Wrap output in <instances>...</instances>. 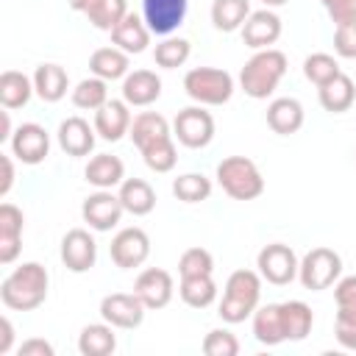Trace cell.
<instances>
[{
	"label": "cell",
	"instance_id": "41",
	"mask_svg": "<svg viewBox=\"0 0 356 356\" xmlns=\"http://www.w3.org/2000/svg\"><path fill=\"white\" fill-rule=\"evenodd\" d=\"M128 14V3L125 0H106V6L89 19L95 28H100V31H114L120 22H122V17Z\"/></svg>",
	"mask_w": 356,
	"mask_h": 356
},
{
	"label": "cell",
	"instance_id": "23",
	"mask_svg": "<svg viewBox=\"0 0 356 356\" xmlns=\"http://www.w3.org/2000/svg\"><path fill=\"white\" fill-rule=\"evenodd\" d=\"M267 125L281 134V136H289V134H298L300 125H303V106L295 100V97H278L267 106Z\"/></svg>",
	"mask_w": 356,
	"mask_h": 356
},
{
	"label": "cell",
	"instance_id": "1",
	"mask_svg": "<svg viewBox=\"0 0 356 356\" xmlns=\"http://www.w3.org/2000/svg\"><path fill=\"white\" fill-rule=\"evenodd\" d=\"M131 139L134 145L139 147L145 164L153 170V172H170L178 161V153H175V142H172V134H170V125L161 114L156 111H142L134 122H131Z\"/></svg>",
	"mask_w": 356,
	"mask_h": 356
},
{
	"label": "cell",
	"instance_id": "22",
	"mask_svg": "<svg viewBox=\"0 0 356 356\" xmlns=\"http://www.w3.org/2000/svg\"><path fill=\"white\" fill-rule=\"evenodd\" d=\"M111 42H114V47L125 50L128 56L142 53L150 44V28H147V22L142 17H136V14L128 11L122 17V22L111 31Z\"/></svg>",
	"mask_w": 356,
	"mask_h": 356
},
{
	"label": "cell",
	"instance_id": "24",
	"mask_svg": "<svg viewBox=\"0 0 356 356\" xmlns=\"http://www.w3.org/2000/svg\"><path fill=\"white\" fill-rule=\"evenodd\" d=\"M120 200H122V209L134 217H145L153 211L156 206V192L147 181L142 178H128L120 184Z\"/></svg>",
	"mask_w": 356,
	"mask_h": 356
},
{
	"label": "cell",
	"instance_id": "17",
	"mask_svg": "<svg viewBox=\"0 0 356 356\" xmlns=\"http://www.w3.org/2000/svg\"><path fill=\"white\" fill-rule=\"evenodd\" d=\"M278 36H281V17L270 8L253 11L242 25V39L253 50H264V47L275 44Z\"/></svg>",
	"mask_w": 356,
	"mask_h": 356
},
{
	"label": "cell",
	"instance_id": "10",
	"mask_svg": "<svg viewBox=\"0 0 356 356\" xmlns=\"http://www.w3.org/2000/svg\"><path fill=\"white\" fill-rule=\"evenodd\" d=\"M145 303L139 300V295H128V292H111L100 300V317L114 325V328H136L145 320Z\"/></svg>",
	"mask_w": 356,
	"mask_h": 356
},
{
	"label": "cell",
	"instance_id": "49",
	"mask_svg": "<svg viewBox=\"0 0 356 356\" xmlns=\"http://www.w3.org/2000/svg\"><path fill=\"white\" fill-rule=\"evenodd\" d=\"M14 342V325L8 317H0V353H8Z\"/></svg>",
	"mask_w": 356,
	"mask_h": 356
},
{
	"label": "cell",
	"instance_id": "51",
	"mask_svg": "<svg viewBox=\"0 0 356 356\" xmlns=\"http://www.w3.org/2000/svg\"><path fill=\"white\" fill-rule=\"evenodd\" d=\"M261 3H264L267 8H278V6H284L286 0H261Z\"/></svg>",
	"mask_w": 356,
	"mask_h": 356
},
{
	"label": "cell",
	"instance_id": "4",
	"mask_svg": "<svg viewBox=\"0 0 356 356\" xmlns=\"http://www.w3.org/2000/svg\"><path fill=\"white\" fill-rule=\"evenodd\" d=\"M259 298H261V278L253 270H236L228 275L225 281V295L220 303V317L225 323H242L245 317H250L259 309Z\"/></svg>",
	"mask_w": 356,
	"mask_h": 356
},
{
	"label": "cell",
	"instance_id": "8",
	"mask_svg": "<svg viewBox=\"0 0 356 356\" xmlns=\"http://www.w3.org/2000/svg\"><path fill=\"white\" fill-rule=\"evenodd\" d=\"M256 267H259V275L267 281V284H275V286H284L289 284L295 275H298V256L289 245H281V242H273V245H264L259 250V259H256Z\"/></svg>",
	"mask_w": 356,
	"mask_h": 356
},
{
	"label": "cell",
	"instance_id": "46",
	"mask_svg": "<svg viewBox=\"0 0 356 356\" xmlns=\"http://www.w3.org/2000/svg\"><path fill=\"white\" fill-rule=\"evenodd\" d=\"M17 353H19V356H53L56 350H53V345L44 342V339H25Z\"/></svg>",
	"mask_w": 356,
	"mask_h": 356
},
{
	"label": "cell",
	"instance_id": "19",
	"mask_svg": "<svg viewBox=\"0 0 356 356\" xmlns=\"http://www.w3.org/2000/svg\"><path fill=\"white\" fill-rule=\"evenodd\" d=\"M161 95V78L150 70H134L122 81V100L128 106H150Z\"/></svg>",
	"mask_w": 356,
	"mask_h": 356
},
{
	"label": "cell",
	"instance_id": "37",
	"mask_svg": "<svg viewBox=\"0 0 356 356\" xmlns=\"http://www.w3.org/2000/svg\"><path fill=\"white\" fill-rule=\"evenodd\" d=\"M339 72H342V70H339L337 58L328 56V53H312V56L303 61V75H306L317 89H320L323 83L334 81Z\"/></svg>",
	"mask_w": 356,
	"mask_h": 356
},
{
	"label": "cell",
	"instance_id": "36",
	"mask_svg": "<svg viewBox=\"0 0 356 356\" xmlns=\"http://www.w3.org/2000/svg\"><path fill=\"white\" fill-rule=\"evenodd\" d=\"M172 195L184 203H200L211 195V181L203 172H186L172 181Z\"/></svg>",
	"mask_w": 356,
	"mask_h": 356
},
{
	"label": "cell",
	"instance_id": "25",
	"mask_svg": "<svg viewBox=\"0 0 356 356\" xmlns=\"http://www.w3.org/2000/svg\"><path fill=\"white\" fill-rule=\"evenodd\" d=\"M253 337L261 345H278L286 339L284 334V317H281V303H267L253 312Z\"/></svg>",
	"mask_w": 356,
	"mask_h": 356
},
{
	"label": "cell",
	"instance_id": "15",
	"mask_svg": "<svg viewBox=\"0 0 356 356\" xmlns=\"http://www.w3.org/2000/svg\"><path fill=\"white\" fill-rule=\"evenodd\" d=\"M186 3L189 0H142V19L147 22L150 33L167 36L184 22Z\"/></svg>",
	"mask_w": 356,
	"mask_h": 356
},
{
	"label": "cell",
	"instance_id": "45",
	"mask_svg": "<svg viewBox=\"0 0 356 356\" xmlns=\"http://www.w3.org/2000/svg\"><path fill=\"white\" fill-rule=\"evenodd\" d=\"M334 334H337V342L348 350H356V317H348V314H337V323H334Z\"/></svg>",
	"mask_w": 356,
	"mask_h": 356
},
{
	"label": "cell",
	"instance_id": "29",
	"mask_svg": "<svg viewBox=\"0 0 356 356\" xmlns=\"http://www.w3.org/2000/svg\"><path fill=\"white\" fill-rule=\"evenodd\" d=\"M33 92L36 89H33V81L28 75H22L17 70H6L0 75V103H3V108H8V111L22 108L31 100Z\"/></svg>",
	"mask_w": 356,
	"mask_h": 356
},
{
	"label": "cell",
	"instance_id": "12",
	"mask_svg": "<svg viewBox=\"0 0 356 356\" xmlns=\"http://www.w3.org/2000/svg\"><path fill=\"white\" fill-rule=\"evenodd\" d=\"M11 153L22 161V164H39L47 159L50 153V136L42 125L36 122H25L11 134Z\"/></svg>",
	"mask_w": 356,
	"mask_h": 356
},
{
	"label": "cell",
	"instance_id": "39",
	"mask_svg": "<svg viewBox=\"0 0 356 356\" xmlns=\"http://www.w3.org/2000/svg\"><path fill=\"white\" fill-rule=\"evenodd\" d=\"M178 273H181V278H186V275H211L214 273V259L203 248H189V250H184V256L178 261Z\"/></svg>",
	"mask_w": 356,
	"mask_h": 356
},
{
	"label": "cell",
	"instance_id": "28",
	"mask_svg": "<svg viewBox=\"0 0 356 356\" xmlns=\"http://www.w3.org/2000/svg\"><path fill=\"white\" fill-rule=\"evenodd\" d=\"M128 67H131L128 53L120 50V47H100V50H95L92 58H89V70H92L97 78H103V81L125 78V75H128Z\"/></svg>",
	"mask_w": 356,
	"mask_h": 356
},
{
	"label": "cell",
	"instance_id": "50",
	"mask_svg": "<svg viewBox=\"0 0 356 356\" xmlns=\"http://www.w3.org/2000/svg\"><path fill=\"white\" fill-rule=\"evenodd\" d=\"M0 142H11V120H8V108L0 111Z\"/></svg>",
	"mask_w": 356,
	"mask_h": 356
},
{
	"label": "cell",
	"instance_id": "14",
	"mask_svg": "<svg viewBox=\"0 0 356 356\" xmlns=\"http://www.w3.org/2000/svg\"><path fill=\"white\" fill-rule=\"evenodd\" d=\"M95 259H97V245H95L89 231L72 228V231L64 234V239H61V261H64L67 270L86 273V270L95 267Z\"/></svg>",
	"mask_w": 356,
	"mask_h": 356
},
{
	"label": "cell",
	"instance_id": "18",
	"mask_svg": "<svg viewBox=\"0 0 356 356\" xmlns=\"http://www.w3.org/2000/svg\"><path fill=\"white\" fill-rule=\"evenodd\" d=\"M131 111L125 100H108L106 106H100L95 111V131L100 134V139L106 142H117L131 131Z\"/></svg>",
	"mask_w": 356,
	"mask_h": 356
},
{
	"label": "cell",
	"instance_id": "6",
	"mask_svg": "<svg viewBox=\"0 0 356 356\" xmlns=\"http://www.w3.org/2000/svg\"><path fill=\"white\" fill-rule=\"evenodd\" d=\"M184 89L200 106H222L234 95V78L217 67H195L184 75Z\"/></svg>",
	"mask_w": 356,
	"mask_h": 356
},
{
	"label": "cell",
	"instance_id": "21",
	"mask_svg": "<svg viewBox=\"0 0 356 356\" xmlns=\"http://www.w3.org/2000/svg\"><path fill=\"white\" fill-rule=\"evenodd\" d=\"M22 211L14 203L0 206V264H11L22 242Z\"/></svg>",
	"mask_w": 356,
	"mask_h": 356
},
{
	"label": "cell",
	"instance_id": "32",
	"mask_svg": "<svg viewBox=\"0 0 356 356\" xmlns=\"http://www.w3.org/2000/svg\"><path fill=\"white\" fill-rule=\"evenodd\" d=\"M281 317H284V334H286V339L300 342V339L309 337L312 323H314V314H312V309L303 300H286V303H281Z\"/></svg>",
	"mask_w": 356,
	"mask_h": 356
},
{
	"label": "cell",
	"instance_id": "44",
	"mask_svg": "<svg viewBox=\"0 0 356 356\" xmlns=\"http://www.w3.org/2000/svg\"><path fill=\"white\" fill-rule=\"evenodd\" d=\"M320 3L337 25L356 22V0H320Z\"/></svg>",
	"mask_w": 356,
	"mask_h": 356
},
{
	"label": "cell",
	"instance_id": "31",
	"mask_svg": "<svg viewBox=\"0 0 356 356\" xmlns=\"http://www.w3.org/2000/svg\"><path fill=\"white\" fill-rule=\"evenodd\" d=\"M117 348V337H114V325L108 323H92L81 331L78 337V350L83 356H108Z\"/></svg>",
	"mask_w": 356,
	"mask_h": 356
},
{
	"label": "cell",
	"instance_id": "7",
	"mask_svg": "<svg viewBox=\"0 0 356 356\" xmlns=\"http://www.w3.org/2000/svg\"><path fill=\"white\" fill-rule=\"evenodd\" d=\"M342 273V259L339 253H334L331 248H314L303 256L300 267H298V278L306 289L312 292H320V289H328Z\"/></svg>",
	"mask_w": 356,
	"mask_h": 356
},
{
	"label": "cell",
	"instance_id": "16",
	"mask_svg": "<svg viewBox=\"0 0 356 356\" xmlns=\"http://www.w3.org/2000/svg\"><path fill=\"white\" fill-rule=\"evenodd\" d=\"M172 275L161 267H147L145 273H139L136 284H134V292L139 295V300L147 306V309H164L170 300H172Z\"/></svg>",
	"mask_w": 356,
	"mask_h": 356
},
{
	"label": "cell",
	"instance_id": "33",
	"mask_svg": "<svg viewBox=\"0 0 356 356\" xmlns=\"http://www.w3.org/2000/svg\"><path fill=\"white\" fill-rule=\"evenodd\" d=\"M250 17V0H214L211 3V22L217 31H236Z\"/></svg>",
	"mask_w": 356,
	"mask_h": 356
},
{
	"label": "cell",
	"instance_id": "30",
	"mask_svg": "<svg viewBox=\"0 0 356 356\" xmlns=\"http://www.w3.org/2000/svg\"><path fill=\"white\" fill-rule=\"evenodd\" d=\"M353 97H356V86H353V81H350L348 75H342V72H339L334 81H328V83L320 86V106H323L325 111H331V114L348 111V108L353 106Z\"/></svg>",
	"mask_w": 356,
	"mask_h": 356
},
{
	"label": "cell",
	"instance_id": "34",
	"mask_svg": "<svg viewBox=\"0 0 356 356\" xmlns=\"http://www.w3.org/2000/svg\"><path fill=\"white\" fill-rule=\"evenodd\" d=\"M178 292H181V300H184L186 306H192V309H206V306H211L214 298H217V284H214L211 275H186V278H181Z\"/></svg>",
	"mask_w": 356,
	"mask_h": 356
},
{
	"label": "cell",
	"instance_id": "11",
	"mask_svg": "<svg viewBox=\"0 0 356 356\" xmlns=\"http://www.w3.org/2000/svg\"><path fill=\"white\" fill-rule=\"evenodd\" d=\"M111 261L122 270H134L139 264L147 261L150 256V239L142 228H122L114 239H111Z\"/></svg>",
	"mask_w": 356,
	"mask_h": 356
},
{
	"label": "cell",
	"instance_id": "38",
	"mask_svg": "<svg viewBox=\"0 0 356 356\" xmlns=\"http://www.w3.org/2000/svg\"><path fill=\"white\" fill-rule=\"evenodd\" d=\"M189 53H192V47H189L186 39H164L161 44H156L153 58H156L159 67H164V70H175V67H181V64H186Z\"/></svg>",
	"mask_w": 356,
	"mask_h": 356
},
{
	"label": "cell",
	"instance_id": "42",
	"mask_svg": "<svg viewBox=\"0 0 356 356\" xmlns=\"http://www.w3.org/2000/svg\"><path fill=\"white\" fill-rule=\"evenodd\" d=\"M334 298H337V314L356 317V275L339 278L334 286Z\"/></svg>",
	"mask_w": 356,
	"mask_h": 356
},
{
	"label": "cell",
	"instance_id": "5",
	"mask_svg": "<svg viewBox=\"0 0 356 356\" xmlns=\"http://www.w3.org/2000/svg\"><path fill=\"white\" fill-rule=\"evenodd\" d=\"M217 184L234 200H253L264 192V178L256 161L245 156H228L217 164Z\"/></svg>",
	"mask_w": 356,
	"mask_h": 356
},
{
	"label": "cell",
	"instance_id": "13",
	"mask_svg": "<svg viewBox=\"0 0 356 356\" xmlns=\"http://www.w3.org/2000/svg\"><path fill=\"white\" fill-rule=\"evenodd\" d=\"M122 211H125V209H122L120 195H111L108 189H100V192L89 195V197L83 200V209H81L83 220H86L89 228H95V231H111V228L120 222Z\"/></svg>",
	"mask_w": 356,
	"mask_h": 356
},
{
	"label": "cell",
	"instance_id": "47",
	"mask_svg": "<svg viewBox=\"0 0 356 356\" xmlns=\"http://www.w3.org/2000/svg\"><path fill=\"white\" fill-rule=\"evenodd\" d=\"M67 3H70L72 11H81V14H86L89 19L106 6V0H67Z\"/></svg>",
	"mask_w": 356,
	"mask_h": 356
},
{
	"label": "cell",
	"instance_id": "2",
	"mask_svg": "<svg viewBox=\"0 0 356 356\" xmlns=\"http://www.w3.org/2000/svg\"><path fill=\"white\" fill-rule=\"evenodd\" d=\"M47 270L36 261H25L19 267H14L3 284H0V300L6 309L14 312H33L44 303L47 298Z\"/></svg>",
	"mask_w": 356,
	"mask_h": 356
},
{
	"label": "cell",
	"instance_id": "9",
	"mask_svg": "<svg viewBox=\"0 0 356 356\" xmlns=\"http://www.w3.org/2000/svg\"><path fill=\"white\" fill-rule=\"evenodd\" d=\"M172 131H175V136L184 147L197 150V147H206L214 139V117L209 111H203L200 106H189V108L175 114Z\"/></svg>",
	"mask_w": 356,
	"mask_h": 356
},
{
	"label": "cell",
	"instance_id": "26",
	"mask_svg": "<svg viewBox=\"0 0 356 356\" xmlns=\"http://www.w3.org/2000/svg\"><path fill=\"white\" fill-rule=\"evenodd\" d=\"M67 86H70V78H67L64 67H58V64H42V67H36V72H33V89H36V95L44 103H58L67 95Z\"/></svg>",
	"mask_w": 356,
	"mask_h": 356
},
{
	"label": "cell",
	"instance_id": "48",
	"mask_svg": "<svg viewBox=\"0 0 356 356\" xmlns=\"http://www.w3.org/2000/svg\"><path fill=\"white\" fill-rule=\"evenodd\" d=\"M0 164H3V181H0V197L8 195L11 184H14V164H11V156H3L0 153Z\"/></svg>",
	"mask_w": 356,
	"mask_h": 356
},
{
	"label": "cell",
	"instance_id": "40",
	"mask_svg": "<svg viewBox=\"0 0 356 356\" xmlns=\"http://www.w3.org/2000/svg\"><path fill=\"white\" fill-rule=\"evenodd\" d=\"M203 353L206 356H236L239 353V339L225 328H214L203 339Z\"/></svg>",
	"mask_w": 356,
	"mask_h": 356
},
{
	"label": "cell",
	"instance_id": "35",
	"mask_svg": "<svg viewBox=\"0 0 356 356\" xmlns=\"http://www.w3.org/2000/svg\"><path fill=\"white\" fill-rule=\"evenodd\" d=\"M72 103L78 108H86V111H97L100 106L108 103V89H106V81L103 78H83L75 89H72Z\"/></svg>",
	"mask_w": 356,
	"mask_h": 356
},
{
	"label": "cell",
	"instance_id": "43",
	"mask_svg": "<svg viewBox=\"0 0 356 356\" xmlns=\"http://www.w3.org/2000/svg\"><path fill=\"white\" fill-rule=\"evenodd\" d=\"M334 50L342 58H356V22L337 25V31H334Z\"/></svg>",
	"mask_w": 356,
	"mask_h": 356
},
{
	"label": "cell",
	"instance_id": "27",
	"mask_svg": "<svg viewBox=\"0 0 356 356\" xmlns=\"http://www.w3.org/2000/svg\"><path fill=\"white\" fill-rule=\"evenodd\" d=\"M122 175H125V164L111 153H100L86 164V181L97 189H111L122 184Z\"/></svg>",
	"mask_w": 356,
	"mask_h": 356
},
{
	"label": "cell",
	"instance_id": "20",
	"mask_svg": "<svg viewBox=\"0 0 356 356\" xmlns=\"http://www.w3.org/2000/svg\"><path fill=\"white\" fill-rule=\"evenodd\" d=\"M95 128L83 117H67L58 125V145L67 156H89L95 147Z\"/></svg>",
	"mask_w": 356,
	"mask_h": 356
},
{
	"label": "cell",
	"instance_id": "3",
	"mask_svg": "<svg viewBox=\"0 0 356 356\" xmlns=\"http://www.w3.org/2000/svg\"><path fill=\"white\" fill-rule=\"evenodd\" d=\"M284 75H286V56L275 47H264V50H256L253 58H248V64L239 72V83L248 97L264 100L275 92Z\"/></svg>",
	"mask_w": 356,
	"mask_h": 356
}]
</instances>
